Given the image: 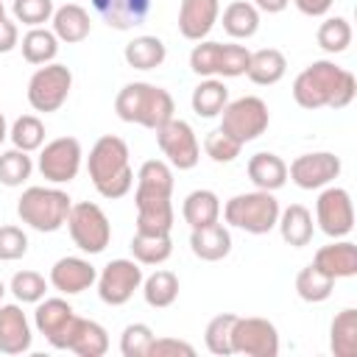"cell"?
<instances>
[{"mask_svg": "<svg viewBox=\"0 0 357 357\" xmlns=\"http://www.w3.org/2000/svg\"><path fill=\"white\" fill-rule=\"evenodd\" d=\"M318 47L326 53H343L351 45V25L346 17H326L315 31Z\"/></svg>", "mask_w": 357, "mask_h": 357, "instance_id": "f35d334b", "label": "cell"}, {"mask_svg": "<svg viewBox=\"0 0 357 357\" xmlns=\"http://www.w3.org/2000/svg\"><path fill=\"white\" fill-rule=\"evenodd\" d=\"M20 45V28L6 14L0 17V53H11Z\"/></svg>", "mask_w": 357, "mask_h": 357, "instance_id": "f907efd6", "label": "cell"}, {"mask_svg": "<svg viewBox=\"0 0 357 357\" xmlns=\"http://www.w3.org/2000/svg\"><path fill=\"white\" fill-rule=\"evenodd\" d=\"M195 357V346L178 337H153L148 357Z\"/></svg>", "mask_w": 357, "mask_h": 357, "instance_id": "681fc988", "label": "cell"}, {"mask_svg": "<svg viewBox=\"0 0 357 357\" xmlns=\"http://www.w3.org/2000/svg\"><path fill=\"white\" fill-rule=\"evenodd\" d=\"M192 112L204 120L209 117H218L223 112V106L229 103V86L220 81V78H204L195 89H192Z\"/></svg>", "mask_w": 357, "mask_h": 357, "instance_id": "d6a6232c", "label": "cell"}, {"mask_svg": "<svg viewBox=\"0 0 357 357\" xmlns=\"http://www.w3.org/2000/svg\"><path fill=\"white\" fill-rule=\"evenodd\" d=\"M123 59L128 67L134 70H156L165 59H167V47L159 36H151V33H142V36H134L126 50H123Z\"/></svg>", "mask_w": 357, "mask_h": 357, "instance_id": "4dcf8cb0", "label": "cell"}, {"mask_svg": "<svg viewBox=\"0 0 357 357\" xmlns=\"http://www.w3.org/2000/svg\"><path fill=\"white\" fill-rule=\"evenodd\" d=\"M357 95V78L329 59L307 64L293 81V100L301 109H346Z\"/></svg>", "mask_w": 357, "mask_h": 357, "instance_id": "6da1fadb", "label": "cell"}, {"mask_svg": "<svg viewBox=\"0 0 357 357\" xmlns=\"http://www.w3.org/2000/svg\"><path fill=\"white\" fill-rule=\"evenodd\" d=\"M240 151H243V145L237 142V139H231L226 131H220V128H215V131H209L206 137H204V153L212 159V162H218V165H229V162H234L237 156H240Z\"/></svg>", "mask_w": 357, "mask_h": 357, "instance_id": "bcb514c9", "label": "cell"}, {"mask_svg": "<svg viewBox=\"0 0 357 357\" xmlns=\"http://www.w3.org/2000/svg\"><path fill=\"white\" fill-rule=\"evenodd\" d=\"M268 123H271L268 103L257 95H243L237 100H229L220 112V131H226L240 145L262 137L268 131Z\"/></svg>", "mask_w": 357, "mask_h": 357, "instance_id": "8992f818", "label": "cell"}, {"mask_svg": "<svg viewBox=\"0 0 357 357\" xmlns=\"http://www.w3.org/2000/svg\"><path fill=\"white\" fill-rule=\"evenodd\" d=\"M173 195V170L162 159H148L137 170L134 198H170Z\"/></svg>", "mask_w": 357, "mask_h": 357, "instance_id": "d4e9b609", "label": "cell"}, {"mask_svg": "<svg viewBox=\"0 0 357 357\" xmlns=\"http://www.w3.org/2000/svg\"><path fill=\"white\" fill-rule=\"evenodd\" d=\"M53 11H56L53 0H14L11 3L14 22H22L28 28H39V25L50 22Z\"/></svg>", "mask_w": 357, "mask_h": 357, "instance_id": "f6af8a7d", "label": "cell"}, {"mask_svg": "<svg viewBox=\"0 0 357 357\" xmlns=\"http://www.w3.org/2000/svg\"><path fill=\"white\" fill-rule=\"evenodd\" d=\"M31 340L33 335L22 307L0 301V354H25Z\"/></svg>", "mask_w": 357, "mask_h": 357, "instance_id": "d6986e66", "label": "cell"}, {"mask_svg": "<svg viewBox=\"0 0 357 357\" xmlns=\"http://www.w3.org/2000/svg\"><path fill=\"white\" fill-rule=\"evenodd\" d=\"M312 265L321 268L324 273H329L335 282L337 279H349L357 273V245L351 240H332L329 245H321L312 257Z\"/></svg>", "mask_w": 357, "mask_h": 357, "instance_id": "ffe728a7", "label": "cell"}, {"mask_svg": "<svg viewBox=\"0 0 357 357\" xmlns=\"http://www.w3.org/2000/svg\"><path fill=\"white\" fill-rule=\"evenodd\" d=\"M220 45L212 39H201L190 50V70L201 78H218V61H220Z\"/></svg>", "mask_w": 357, "mask_h": 357, "instance_id": "7bdbcfd3", "label": "cell"}, {"mask_svg": "<svg viewBox=\"0 0 357 357\" xmlns=\"http://www.w3.org/2000/svg\"><path fill=\"white\" fill-rule=\"evenodd\" d=\"M231 354L245 357H276L279 354V332L268 318L259 315H237L231 326Z\"/></svg>", "mask_w": 357, "mask_h": 357, "instance_id": "30bf717a", "label": "cell"}, {"mask_svg": "<svg viewBox=\"0 0 357 357\" xmlns=\"http://www.w3.org/2000/svg\"><path fill=\"white\" fill-rule=\"evenodd\" d=\"M8 290L14 293V298H17L20 304H36V301L45 298L47 282H45V276L36 273V271H17V273L11 276Z\"/></svg>", "mask_w": 357, "mask_h": 357, "instance_id": "b9f144b4", "label": "cell"}, {"mask_svg": "<svg viewBox=\"0 0 357 357\" xmlns=\"http://www.w3.org/2000/svg\"><path fill=\"white\" fill-rule=\"evenodd\" d=\"M340 159L329 151H315V153H301L290 162L287 167V178L301 187V190H321L326 184H332L340 176Z\"/></svg>", "mask_w": 357, "mask_h": 357, "instance_id": "5bb4252c", "label": "cell"}, {"mask_svg": "<svg viewBox=\"0 0 357 357\" xmlns=\"http://www.w3.org/2000/svg\"><path fill=\"white\" fill-rule=\"evenodd\" d=\"M234 321H237L234 312H220L206 324L204 343H206V349L212 354H218V357H229L231 354V326H234Z\"/></svg>", "mask_w": 357, "mask_h": 357, "instance_id": "60d3db41", "label": "cell"}, {"mask_svg": "<svg viewBox=\"0 0 357 357\" xmlns=\"http://www.w3.org/2000/svg\"><path fill=\"white\" fill-rule=\"evenodd\" d=\"M114 112L123 123H137L142 128L156 131L173 117L176 103L165 86H156L148 81H131L117 92Z\"/></svg>", "mask_w": 357, "mask_h": 357, "instance_id": "3957f363", "label": "cell"}, {"mask_svg": "<svg viewBox=\"0 0 357 357\" xmlns=\"http://www.w3.org/2000/svg\"><path fill=\"white\" fill-rule=\"evenodd\" d=\"M53 22V33L59 42H67V45H78L89 36L92 31V22H89V11L78 3H64L53 11L50 17Z\"/></svg>", "mask_w": 357, "mask_h": 357, "instance_id": "44dd1931", "label": "cell"}, {"mask_svg": "<svg viewBox=\"0 0 357 357\" xmlns=\"http://www.w3.org/2000/svg\"><path fill=\"white\" fill-rule=\"evenodd\" d=\"M20 47H22V59H25L28 64L42 67V64H50V61L56 59V53H59V39H56L53 31H47L45 25H39V28H28V33H25L22 42H20Z\"/></svg>", "mask_w": 357, "mask_h": 357, "instance_id": "e575fe53", "label": "cell"}, {"mask_svg": "<svg viewBox=\"0 0 357 357\" xmlns=\"http://www.w3.org/2000/svg\"><path fill=\"white\" fill-rule=\"evenodd\" d=\"M251 50L243 45H220V61H218V75L220 78H237L245 75L248 70Z\"/></svg>", "mask_w": 357, "mask_h": 357, "instance_id": "7dc6e473", "label": "cell"}, {"mask_svg": "<svg viewBox=\"0 0 357 357\" xmlns=\"http://www.w3.org/2000/svg\"><path fill=\"white\" fill-rule=\"evenodd\" d=\"M329 349L335 357H354L357 354V310L354 307H346L332 318Z\"/></svg>", "mask_w": 357, "mask_h": 357, "instance_id": "1f68e13d", "label": "cell"}, {"mask_svg": "<svg viewBox=\"0 0 357 357\" xmlns=\"http://www.w3.org/2000/svg\"><path fill=\"white\" fill-rule=\"evenodd\" d=\"M335 0H293V6L304 14V17H324L332 8Z\"/></svg>", "mask_w": 357, "mask_h": 357, "instance_id": "816d5d0a", "label": "cell"}, {"mask_svg": "<svg viewBox=\"0 0 357 357\" xmlns=\"http://www.w3.org/2000/svg\"><path fill=\"white\" fill-rule=\"evenodd\" d=\"M332 290H335V279H332L329 273H324L321 268H315L312 262H310L307 268H301L298 276H296V293H298V298L307 301V304H321V301H326V298L332 296Z\"/></svg>", "mask_w": 357, "mask_h": 357, "instance_id": "8d00e7d4", "label": "cell"}, {"mask_svg": "<svg viewBox=\"0 0 357 357\" xmlns=\"http://www.w3.org/2000/svg\"><path fill=\"white\" fill-rule=\"evenodd\" d=\"M95 14L114 31H131L151 14V0H89Z\"/></svg>", "mask_w": 357, "mask_h": 357, "instance_id": "ac0fdd59", "label": "cell"}, {"mask_svg": "<svg viewBox=\"0 0 357 357\" xmlns=\"http://www.w3.org/2000/svg\"><path fill=\"white\" fill-rule=\"evenodd\" d=\"M6 137H8V126H6V117H3V112H0V145H3Z\"/></svg>", "mask_w": 357, "mask_h": 357, "instance_id": "db71d44e", "label": "cell"}, {"mask_svg": "<svg viewBox=\"0 0 357 357\" xmlns=\"http://www.w3.org/2000/svg\"><path fill=\"white\" fill-rule=\"evenodd\" d=\"M73 198L59 187H28L17 201V215L36 231H59L67 223Z\"/></svg>", "mask_w": 357, "mask_h": 357, "instance_id": "277c9868", "label": "cell"}, {"mask_svg": "<svg viewBox=\"0 0 357 357\" xmlns=\"http://www.w3.org/2000/svg\"><path fill=\"white\" fill-rule=\"evenodd\" d=\"M190 248H192V254H195L198 259H204V262H218V259L229 257V251H231V234H229V229L218 220V223L192 229V231H190Z\"/></svg>", "mask_w": 357, "mask_h": 357, "instance_id": "603a6c76", "label": "cell"}, {"mask_svg": "<svg viewBox=\"0 0 357 357\" xmlns=\"http://www.w3.org/2000/svg\"><path fill=\"white\" fill-rule=\"evenodd\" d=\"M131 254H134V259L139 265H162L173 254V240H170V234H142V231H134Z\"/></svg>", "mask_w": 357, "mask_h": 357, "instance_id": "d590c367", "label": "cell"}, {"mask_svg": "<svg viewBox=\"0 0 357 357\" xmlns=\"http://www.w3.org/2000/svg\"><path fill=\"white\" fill-rule=\"evenodd\" d=\"M84 162V151L81 142L75 137H56L50 142H45V148L39 151V173L42 178H47L50 184H70Z\"/></svg>", "mask_w": 357, "mask_h": 357, "instance_id": "8fae6325", "label": "cell"}, {"mask_svg": "<svg viewBox=\"0 0 357 357\" xmlns=\"http://www.w3.org/2000/svg\"><path fill=\"white\" fill-rule=\"evenodd\" d=\"M64 226H67L73 243L84 254H100V251H106V245L112 240V223H109L106 212L92 201L73 204Z\"/></svg>", "mask_w": 357, "mask_h": 357, "instance_id": "52a82bcc", "label": "cell"}, {"mask_svg": "<svg viewBox=\"0 0 357 357\" xmlns=\"http://www.w3.org/2000/svg\"><path fill=\"white\" fill-rule=\"evenodd\" d=\"M28 254V234L20 226H0V262H14Z\"/></svg>", "mask_w": 357, "mask_h": 357, "instance_id": "c3c4849f", "label": "cell"}, {"mask_svg": "<svg viewBox=\"0 0 357 357\" xmlns=\"http://www.w3.org/2000/svg\"><path fill=\"white\" fill-rule=\"evenodd\" d=\"M70 89H73V73L67 64H59V61H50V64H42L31 81H28V103L33 112H42V114H50V112H59L67 98H70Z\"/></svg>", "mask_w": 357, "mask_h": 357, "instance_id": "ba28073f", "label": "cell"}, {"mask_svg": "<svg viewBox=\"0 0 357 357\" xmlns=\"http://www.w3.org/2000/svg\"><path fill=\"white\" fill-rule=\"evenodd\" d=\"M153 329L142 321L137 324H128L120 335V354L123 357H148L151 351V343H153Z\"/></svg>", "mask_w": 357, "mask_h": 357, "instance_id": "ee69618b", "label": "cell"}, {"mask_svg": "<svg viewBox=\"0 0 357 357\" xmlns=\"http://www.w3.org/2000/svg\"><path fill=\"white\" fill-rule=\"evenodd\" d=\"M220 17V0H181L178 6V33L190 42L209 36Z\"/></svg>", "mask_w": 357, "mask_h": 357, "instance_id": "e0dca14e", "label": "cell"}, {"mask_svg": "<svg viewBox=\"0 0 357 357\" xmlns=\"http://www.w3.org/2000/svg\"><path fill=\"white\" fill-rule=\"evenodd\" d=\"M95 279H98V271L84 257H61L50 268V284L64 296H75V293L89 290L95 284Z\"/></svg>", "mask_w": 357, "mask_h": 357, "instance_id": "2e32d148", "label": "cell"}, {"mask_svg": "<svg viewBox=\"0 0 357 357\" xmlns=\"http://www.w3.org/2000/svg\"><path fill=\"white\" fill-rule=\"evenodd\" d=\"M245 170H248V178H251V184H254L257 190L276 192V190H282L284 181H287V162H284L282 156L271 153V151L254 153V156L248 159Z\"/></svg>", "mask_w": 357, "mask_h": 357, "instance_id": "7402d4cb", "label": "cell"}, {"mask_svg": "<svg viewBox=\"0 0 357 357\" xmlns=\"http://www.w3.org/2000/svg\"><path fill=\"white\" fill-rule=\"evenodd\" d=\"M8 139L14 148L31 153V151H39L45 145V123L36 117V114H22L14 120V126L8 128Z\"/></svg>", "mask_w": 357, "mask_h": 357, "instance_id": "74e56055", "label": "cell"}, {"mask_svg": "<svg viewBox=\"0 0 357 357\" xmlns=\"http://www.w3.org/2000/svg\"><path fill=\"white\" fill-rule=\"evenodd\" d=\"M139 287H142L145 304L153 307V310H165L178 298V276L173 271H165V268H159L151 276H145Z\"/></svg>", "mask_w": 357, "mask_h": 357, "instance_id": "836d02e7", "label": "cell"}, {"mask_svg": "<svg viewBox=\"0 0 357 357\" xmlns=\"http://www.w3.org/2000/svg\"><path fill=\"white\" fill-rule=\"evenodd\" d=\"M3 14H6V8H3V3H0V17H3Z\"/></svg>", "mask_w": 357, "mask_h": 357, "instance_id": "9f6ffc18", "label": "cell"}, {"mask_svg": "<svg viewBox=\"0 0 357 357\" xmlns=\"http://www.w3.org/2000/svg\"><path fill=\"white\" fill-rule=\"evenodd\" d=\"M131 153L126 139L114 137V134H103L86 156V170L89 178L95 184V190L103 198H123L131 192L134 187V170H131Z\"/></svg>", "mask_w": 357, "mask_h": 357, "instance_id": "7a4b0ae2", "label": "cell"}, {"mask_svg": "<svg viewBox=\"0 0 357 357\" xmlns=\"http://www.w3.org/2000/svg\"><path fill=\"white\" fill-rule=\"evenodd\" d=\"M137 231L142 234H170L173 231V204L170 198H134Z\"/></svg>", "mask_w": 357, "mask_h": 357, "instance_id": "484cf974", "label": "cell"}, {"mask_svg": "<svg viewBox=\"0 0 357 357\" xmlns=\"http://www.w3.org/2000/svg\"><path fill=\"white\" fill-rule=\"evenodd\" d=\"M223 22V31L231 39H251L259 31V11L254 3L248 0H234L223 8V14L218 17Z\"/></svg>", "mask_w": 357, "mask_h": 357, "instance_id": "f546056e", "label": "cell"}, {"mask_svg": "<svg viewBox=\"0 0 357 357\" xmlns=\"http://www.w3.org/2000/svg\"><path fill=\"white\" fill-rule=\"evenodd\" d=\"M33 173V162L25 151L8 148L0 153V184L6 187H22Z\"/></svg>", "mask_w": 357, "mask_h": 357, "instance_id": "ab89813d", "label": "cell"}, {"mask_svg": "<svg viewBox=\"0 0 357 357\" xmlns=\"http://www.w3.org/2000/svg\"><path fill=\"white\" fill-rule=\"evenodd\" d=\"M3 296H6V284L0 282V301H3Z\"/></svg>", "mask_w": 357, "mask_h": 357, "instance_id": "11a10c76", "label": "cell"}, {"mask_svg": "<svg viewBox=\"0 0 357 357\" xmlns=\"http://www.w3.org/2000/svg\"><path fill=\"white\" fill-rule=\"evenodd\" d=\"M276 226H279L282 240H284L287 245H293V248H304V245H310L312 231H315L312 212H310L307 206H301V204H290L287 209H282Z\"/></svg>", "mask_w": 357, "mask_h": 357, "instance_id": "83f0119b", "label": "cell"}, {"mask_svg": "<svg viewBox=\"0 0 357 357\" xmlns=\"http://www.w3.org/2000/svg\"><path fill=\"white\" fill-rule=\"evenodd\" d=\"M279 212V201L268 190L240 192L223 204V220L248 234H268L271 229H276Z\"/></svg>", "mask_w": 357, "mask_h": 357, "instance_id": "5b68a950", "label": "cell"}, {"mask_svg": "<svg viewBox=\"0 0 357 357\" xmlns=\"http://www.w3.org/2000/svg\"><path fill=\"white\" fill-rule=\"evenodd\" d=\"M33 324H36L39 335H45V340L53 349H67L70 332L75 324V310L67 298H42V301H36Z\"/></svg>", "mask_w": 357, "mask_h": 357, "instance_id": "9a60e30c", "label": "cell"}, {"mask_svg": "<svg viewBox=\"0 0 357 357\" xmlns=\"http://www.w3.org/2000/svg\"><path fill=\"white\" fill-rule=\"evenodd\" d=\"M181 218L190 229H201L220 220V198L212 190H192L181 204Z\"/></svg>", "mask_w": 357, "mask_h": 357, "instance_id": "f1b7e54d", "label": "cell"}, {"mask_svg": "<svg viewBox=\"0 0 357 357\" xmlns=\"http://www.w3.org/2000/svg\"><path fill=\"white\" fill-rule=\"evenodd\" d=\"M315 223L332 240H340V237L351 234V229H354V204H351L349 190L326 184V190L315 201Z\"/></svg>", "mask_w": 357, "mask_h": 357, "instance_id": "4fadbf2b", "label": "cell"}, {"mask_svg": "<svg viewBox=\"0 0 357 357\" xmlns=\"http://www.w3.org/2000/svg\"><path fill=\"white\" fill-rule=\"evenodd\" d=\"M287 73V59L282 50L276 47H262V50H254L251 59H248V81L257 84V86H273L284 78Z\"/></svg>", "mask_w": 357, "mask_h": 357, "instance_id": "4316f807", "label": "cell"}, {"mask_svg": "<svg viewBox=\"0 0 357 357\" xmlns=\"http://www.w3.org/2000/svg\"><path fill=\"white\" fill-rule=\"evenodd\" d=\"M67 351H73L78 357H103L109 351V335H106V329L98 321L75 315Z\"/></svg>", "mask_w": 357, "mask_h": 357, "instance_id": "cb8c5ba5", "label": "cell"}, {"mask_svg": "<svg viewBox=\"0 0 357 357\" xmlns=\"http://www.w3.org/2000/svg\"><path fill=\"white\" fill-rule=\"evenodd\" d=\"M142 279H145L142 265L137 259H126V257L112 259L109 265H103V271L95 279L98 282V296L109 307H123L139 290Z\"/></svg>", "mask_w": 357, "mask_h": 357, "instance_id": "7c38bea8", "label": "cell"}, {"mask_svg": "<svg viewBox=\"0 0 357 357\" xmlns=\"http://www.w3.org/2000/svg\"><path fill=\"white\" fill-rule=\"evenodd\" d=\"M156 145L165 153L167 165L176 170H192L201 159V142L187 120L170 117L165 126L156 128Z\"/></svg>", "mask_w": 357, "mask_h": 357, "instance_id": "9c48e42d", "label": "cell"}, {"mask_svg": "<svg viewBox=\"0 0 357 357\" xmlns=\"http://www.w3.org/2000/svg\"><path fill=\"white\" fill-rule=\"evenodd\" d=\"M257 6V11H265V14H279L290 6V0H251Z\"/></svg>", "mask_w": 357, "mask_h": 357, "instance_id": "f5cc1de1", "label": "cell"}]
</instances>
